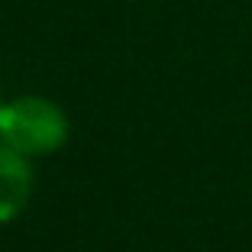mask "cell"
Wrapping results in <instances>:
<instances>
[{
	"label": "cell",
	"instance_id": "6da1fadb",
	"mask_svg": "<svg viewBox=\"0 0 252 252\" xmlns=\"http://www.w3.org/2000/svg\"><path fill=\"white\" fill-rule=\"evenodd\" d=\"M0 136L23 156H49L65 146L68 117L45 97H20L0 110Z\"/></svg>",
	"mask_w": 252,
	"mask_h": 252
},
{
	"label": "cell",
	"instance_id": "7a4b0ae2",
	"mask_svg": "<svg viewBox=\"0 0 252 252\" xmlns=\"http://www.w3.org/2000/svg\"><path fill=\"white\" fill-rule=\"evenodd\" d=\"M32 194V171L26 156L13 146H0V223L13 220Z\"/></svg>",
	"mask_w": 252,
	"mask_h": 252
},
{
	"label": "cell",
	"instance_id": "3957f363",
	"mask_svg": "<svg viewBox=\"0 0 252 252\" xmlns=\"http://www.w3.org/2000/svg\"><path fill=\"white\" fill-rule=\"evenodd\" d=\"M0 110H3V107H0Z\"/></svg>",
	"mask_w": 252,
	"mask_h": 252
}]
</instances>
